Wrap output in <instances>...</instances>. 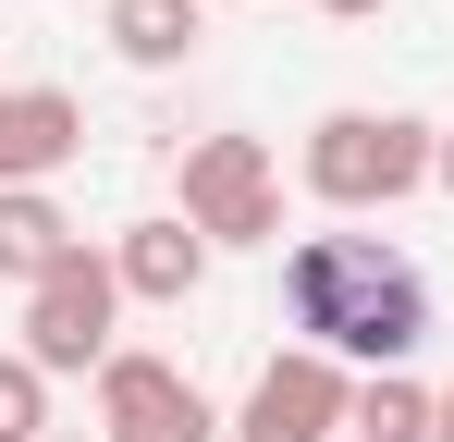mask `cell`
Masks as SVG:
<instances>
[{
  "label": "cell",
  "mask_w": 454,
  "mask_h": 442,
  "mask_svg": "<svg viewBox=\"0 0 454 442\" xmlns=\"http://www.w3.org/2000/svg\"><path fill=\"white\" fill-rule=\"evenodd\" d=\"M197 37H209V0H111V50L148 74H172Z\"/></svg>",
  "instance_id": "cell-10"
},
{
  "label": "cell",
  "mask_w": 454,
  "mask_h": 442,
  "mask_svg": "<svg viewBox=\"0 0 454 442\" xmlns=\"http://www.w3.org/2000/svg\"><path fill=\"white\" fill-rule=\"evenodd\" d=\"M111 271H123V295H148V307H184V295L209 283V233L197 221H136L111 246Z\"/></svg>",
  "instance_id": "cell-8"
},
{
  "label": "cell",
  "mask_w": 454,
  "mask_h": 442,
  "mask_svg": "<svg viewBox=\"0 0 454 442\" xmlns=\"http://www.w3.org/2000/svg\"><path fill=\"white\" fill-rule=\"evenodd\" d=\"M50 442H98V430H50Z\"/></svg>",
  "instance_id": "cell-16"
},
{
  "label": "cell",
  "mask_w": 454,
  "mask_h": 442,
  "mask_svg": "<svg viewBox=\"0 0 454 442\" xmlns=\"http://www.w3.org/2000/svg\"><path fill=\"white\" fill-rule=\"evenodd\" d=\"M74 147H86V111L62 86H0V197L12 185H50Z\"/></svg>",
  "instance_id": "cell-7"
},
{
  "label": "cell",
  "mask_w": 454,
  "mask_h": 442,
  "mask_svg": "<svg viewBox=\"0 0 454 442\" xmlns=\"http://www.w3.org/2000/svg\"><path fill=\"white\" fill-rule=\"evenodd\" d=\"M0 442H50V368L25 357V344L0 357Z\"/></svg>",
  "instance_id": "cell-12"
},
{
  "label": "cell",
  "mask_w": 454,
  "mask_h": 442,
  "mask_svg": "<svg viewBox=\"0 0 454 442\" xmlns=\"http://www.w3.org/2000/svg\"><path fill=\"white\" fill-rule=\"evenodd\" d=\"M209 393L184 381L172 357H136V344H111L98 368V442H209Z\"/></svg>",
  "instance_id": "cell-5"
},
{
  "label": "cell",
  "mask_w": 454,
  "mask_h": 442,
  "mask_svg": "<svg viewBox=\"0 0 454 442\" xmlns=\"http://www.w3.org/2000/svg\"><path fill=\"white\" fill-rule=\"evenodd\" d=\"M430 418H442V393H418L405 368H369V381H356V418H344V430H356V442H430Z\"/></svg>",
  "instance_id": "cell-11"
},
{
  "label": "cell",
  "mask_w": 454,
  "mask_h": 442,
  "mask_svg": "<svg viewBox=\"0 0 454 442\" xmlns=\"http://www.w3.org/2000/svg\"><path fill=\"white\" fill-rule=\"evenodd\" d=\"M344 418H356V381H344V357L295 344V357H270V368H258V393H246L233 442H332Z\"/></svg>",
  "instance_id": "cell-6"
},
{
  "label": "cell",
  "mask_w": 454,
  "mask_h": 442,
  "mask_svg": "<svg viewBox=\"0 0 454 442\" xmlns=\"http://www.w3.org/2000/svg\"><path fill=\"white\" fill-rule=\"evenodd\" d=\"M74 246H86V233L50 209L37 185H12V197H0V283H25V295H37L50 271H62V258H74Z\"/></svg>",
  "instance_id": "cell-9"
},
{
  "label": "cell",
  "mask_w": 454,
  "mask_h": 442,
  "mask_svg": "<svg viewBox=\"0 0 454 442\" xmlns=\"http://www.w3.org/2000/svg\"><path fill=\"white\" fill-rule=\"evenodd\" d=\"M430 123H405V111H332V123H307V185L332 197V209H393V197H418L430 185Z\"/></svg>",
  "instance_id": "cell-2"
},
{
  "label": "cell",
  "mask_w": 454,
  "mask_h": 442,
  "mask_svg": "<svg viewBox=\"0 0 454 442\" xmlns=\"http://www.w3.org/2000/svg\"><path fill=\"white\" fill-rule=\"evenodd\" d=\"M430 442H454V381H442V418H430Z\"/></svg>",
  "instance_id": "cell-15"
},
{
  "label": "cell",
  "mask_w": 454,
  "mask_h": 442,
  "mask_svg": "<svg viewBox=\"0 0 454 442\" xmlns=\"http://www.w3.org/2000/svg\"><path fill=\"white\" fill-rule=\"evenodd\" d=\"M430 185H442V197H454V123H442V147H430Z\"/></svg>",
  "instance_id": "cell-13"
},
{
  "label": "cell",
  "mask_w": 454,
  "mask_h": 442,
  "mask_svg": "<svg viewBox=\"0 0 454 442\" xmlns=\"http://www.w3.org/2000/svg\"><path fill=\"white\" fill-rule=\"evenodd\" d=\"M319 12H332V25H369V12H380V0H319Z\"/></svg>",
  "instance_id": "cell-14"
},
{
  "label": "cell",
  "mask_w": 454,
  "mask_h": 442,
  "mask_svg": "<svg viewBox=\"0 0 454 442\" xmlns=\"http://www.w3.org/2000/svg\"><path fill=\"white\" fill-rule=\"evenodd\" d=\"M283 307L319 357H356V368H405L430 344V283L380 233H307L283 258Z\"/></svg>",
  "instance_id": "cell-1"
},
{
  "label": "cell",
  "mask_w": 454,
  "mask_h": 442,
  "mask_svg": "<svg viewBox=\"0 0 454 442\" xmlns=\"http://www.w3.org/2000/svg\"><path fill=\"white\" fill-rule=\"evenodd\" d=\"M111 307H123V271L98 246H74L50 283L25 295V357L37 368H111Z\"/></svg>",
  "instance_id": "cell-4"
},
{
  "label": "cell",
  "mask_w": 454,
  "mask_h": 442,
  "mask_svg": "<svg viewBox=\"0 0 454 442\" xmlns=\"http://www.w3.org/2000/svg\"><path fill=\"white\" fill-rule=\"evenodd\" d=\"M184 221H197L209 246L283 233V172H270V147L258 136H197L184 147Z\"/></svg>",
  "instance_id": "cell-3"
}]
</instances>
